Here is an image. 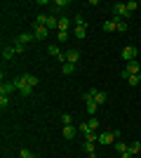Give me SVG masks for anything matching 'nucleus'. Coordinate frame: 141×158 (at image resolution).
<instances>
[{
    "instance_id": "1",
    "label": "nucleus",
    "mask_w": 141,
    "mask_h": 158,
    "mask_svg": "<svg viewBox=\"0 0 141 158\" xmlns=\"http://www.w3.org/2000/svg\"><path fill=\"white\" fill-rule=\"evenodd\" d=\"M129 17V10L125 2H115L113 5V21H122V19H127Z\"/></svg>"
},
{
    "instance_id": "2",
    "label": "nucleus",
    "mask_w": 141,
    "mask_h": 158,
    "mask_svg": "<svg viewBox=\"0 0 141 158\" xmlns=\"http://www.w3.org/2000/svg\"><path fill=\"white\" fill-rule=\"evenodd\" d=\"M75 38L78 40H82L85 38V35H87V28H85V19H82V17H78V19H75Z\"/></svg>"
},
{
    "instance_id": "3",
    "label": "nucleus",
    "mask_w": 141,
    "mask_h": 158,
    "mask_svg": "<svg viewBox=\"0 0 141 158\" xmlns=\"http://www.w3.org/2000/svg\"><path fill=\"white\" fill-rule=\"evenodd\" d=\"M136 52H139V50H136L134 45H127L122 50V59L125 61H136Z\"/></svg>"
},
{
    "instance_id": "4",
    "label": "nucleus",
    "mask_w": 141,
    "mask_h": 158,
    "mask_svg": "<svg viewBox=\"0 0 141 158\" xmlns=\"http://www.w3.org/2000/svg\"><path fill=\"white\" fill-rule=\"evenodd\" d=\"M14 85H17V90L21 92V97H31V94H33V87L24 85V80H21V78H17V80H14Z\"/></svg>"
},
{
    "instance_id": "5",
    "label": "nucleus",
    "mask_w": 141,
    "mask_h": 158,
    "mask_svg": "<svg viewBox=\"0 0 141 158\" xmlns=\"http://www.w3.org/2000/svg\"><path fill=\"white\" fill-rule=\"evenodd\" d=\"M122 71L127 73V76H139V71H141V64H136V61H127V66H125Z\"/></svg>"
},
{
    "instance_id": "6",
    "label": "nucleus",
    "mask_w": 141,
    "mask_h": 158,
    "mask_svg": "<svg viewBox=\"0 0 141 158\" xmlns=\"http://www.w3.org/2000/svg\"><path fill=\"white\" fill-rule=\"evenodd\" d=\"M66 61H68V64H78V61H80V50H75V47H73V50H68V52H66Z\"/></svg>"
},
{
    "instance_id": "7",
    "label": "nucleus",
    "mask_w": 141,
    "mask_h": 158,
    "mask_svg": "<svg viewBox=\"0 0 141 158\" xmlns=\"http://www.w3.org/2000/svg\"><path fill=\"white\" fill-rule=\"evenodd\" d=\"M21 80H24V85H28V87H35V85H38V78H35L33 73H24Z\"/></svg>"
},
{
    "instance_id": "8",
    "label": "nucleus",
    "mask_w": 141,
    "mask_h": 158,
    "mask_svg": "<svg viewBox=\"0 0 141 158\" xmlns=\"http://www.w3.org/2000/svg\"><path fill=\"white\" fill-rule=\"evenodd\" d=\"M99 144H115V137L111 135V130H108V132H101V135H99Z\"/></svg>"
},
{
    "instance_id": "9",
    "label": "nucleus",
    "mask_w": 141,
    "mask_h": 158,
    "mask_svg": "<svg viewBox=\"0 0 141 158\" xmlns=\"http://www.w3.org/2000/svg\"><path fill=\"white\" fill-rule=\"evenodd\" d=\"M14 90H17L14 80H10V83H2V85H0V94H10V92H14Z\"/></svg>"
},
{
    "instance_id": "10",
    "label": "nucleus",
    "mask_w": 141,
    "mask_h": 158,
    "mask_svg": "<svg viewBox=\"0 0 141 158\" xmlns=\"http://www.w3.org/2000/svg\"><path fill=\"white\" fill-rule=\"evenodd\" d=\"M14 54H17V50H14V45H5V47H2V59H12V57H14Z\"/></svg>"
},
{
    "instance_id": "11",
    "label": "nucleus",
    "mask_w": 141,
    "mask_h": 158,
    "mask_svg": "<svg viewBox=\"0 0 141 158\" xmlns=\"http://www.w3.org/2000/svg\"><path fill=\"white\" fill-rule=\"evenodd\" d=\"M47 33H49V28H47V26H35V33H33V35H35L38 40H45Z\"/></svg>"
},
{
    "instance_id": "12",
    "label": "nucleus",
    "mask_w": 141,
    "mask_h": 158,
    "mask_svg": "<svg viewBox=\"0 0 141 158\" xmlns=\"http://www.w3.org/2000/svg\"><path fill=\"white\" fill-rule=\"evenodd\" d=\"M75 135H78V130L73 125H64V139H73Z\"/></svg>"
},
{
    "instance_id": "13",
    "label": "nucleus",
    "mask_w": 141,
    "mask_h": 158,
    "mask_svg": "<svg viewBox=\"0 0 141 158\" xmlns=\"http://www.w3.org/2000/svg\"><path fill=\"white\" fill-rule=\"evenodd\" d=\"M35 35H31V33H21V35H17V40L14 43H21V45H26V43H31Z\"/></svg>"
},
{
    "instance_id": "14",
    "label": "nucleus",
    "mask_w": 141,
    "mask_h": 158,
    "mask_svg": "<svg viewBox=\"0 0 141 158\" xmlns=\"http://www.w3.org/2000/svg\"><path fill=\"white\" fill-rule=\"evenodd\" d=\"M73 71H75V64H68V61H66V64H61V73H64V76H71Z\"/></svg>"
},
{
    "instance_id": "15",
    "label": "nucleus",
    "mask_w": 141,
    "mask_h": 158,
    "mask_svg": "<svg viewBox=\"0 0 141 158\" xmlns=\"http://www.w3.org/2000/svg\"><path fill=\"white\" fill-rule=\"evenodd\" d=\"M47 28H59V19H57V14H49V19H47Z\"/></svg>"
},
{
    "instance_id": "16",
    "label": "nucleus",
    "mask_w": 141,
    "mask_h": 158,
    "mask_svg": "<svg viewBox=\"0 0 141 158\" xmlns=\"http://www.w3.org/2000/svg\"><path fill=\"white\" fill-rule=\"evenodd\" d=\"M94 102H96V104H104V102H106V92H104V90H96V92H94Z\"/></svg>"
},
{
    "instance_id": "17",
    "label": "nucleus",
    "mask_w": 141,
    "mask_h": 158,
    "mask_svg": "<svg viewBox=\"0 0 141 158\" xmlns=\"http://www.w3.org/2000/svg\"><path fill=\"white\" fill-rule=\"evenodd\" d=\"M127 149H129V144H125L122 139H118V142H115V151H118V153H125Z\"/></svg>"
},
{
    "instance_id": "18",
    "label": "nucleus",
    "mask_w": 141,
    "mask_h": 158,
    "mask_svg": "<svg viewBox=\"0 0 141 158\" xmlns=\"http://www.w3.org/2000/svg\"><path fill=\"white\" fill-rule=\"evenodd\" d=\"M47 19H49L47 14H38L35 17V26H47Z\"/></svg>"
},
{
    "instance_id": "19",
    "label": "nucleus",
    "mask_w": 141,
    "mask_h": 158,
    "mask_svg": "<svg viewBox=\"0 0 141 158\" xmlns=\"http://www.w3.org/2000/svg\"><path fill=\"white\" fill-rule=\"evenodd\" d=\"M104 31H108V33H111V31H118V24H115L113 19H108L106 24H104Z\"/></svg>"
},
{
    "instance_id": "20",
    "label": "nucleus",
    "mask_w": 141,
    "mask_h": 158,
    "mask_svg": "<svg viewBox=\"0 0 141 158\" xmlns=\"http://www.w3.org/2000/svg\"><path fill=\"white\" fill-rule=\"evenodd\" d=\"M68 26H71L68 17H61V19H59V31H68Z\"/></svg>"
},
{
    "instance_id": "21",
    "label": "nucleus",
    "mask_w": 141,
    "mask_h": 158,
    "mask_svg": "<svg viewBox=\"0 0 141 158\" xmlns=\"http://www.w3.org/2000/svg\"><path fill=\"white\" fill-rule=\"evenodd\" d=\"M139 151H141V142H132V144H129V153H132V156H136Z\"/></svg>"
},
{
    "instance_id": "22",
    "label": "nucleus",
    "mask_w": 141,
    "mask_h": 158,
    "mask_svg": "<svg viewBox=\"0 0 141 158\" xmlns=\"http://www.w3.org/2000/svg\"><path fill=\"white\" fill-rule=\"evenodd\" d=\"M96 106H99L96 102H87V113H89V118H92L94 113H96Z\"/></svg>"
},
{
    "instance_id": "23",
    "label": "nucleus",
    "mask_w": 141,
    "mask_h": 158,
    "mask_svg": "<svg viewBox=\"0 0 141 158\" xmlns=\"http://www.w3.org/2000/svg\"><path fill=\"white\" fill-rule=\"evenodd\" d=\"M87 125H89V130H94V132H96V127H99V118H94V116H92V118L87 120Z\"/></svg>"
},
{
    "instance_id": "24",
    "label": "nucleus",
    "mask_w": 141,
    "mask_h": 158,
    "mask_svg": "<svg viewBox=\"0 0 141 158\" xmlns=\"http://www.w3.org/2000/svg\"><path fill=\"white\" fill-rule=\"evenodd\" d=\"M115 24H118V31H120V33H125V31L129 28V24H127L125 19H122V21H115Z\"/></svg>"
},
{
    "instance_id": "25",
    "label": "nucleus",
    "mask_w": 141,
    "mask_h": 158,
    "mask_svg": "<svg viewBox=\"0 0 141 158\" xmlns=\"http://www.w3.org/2000/svg\"><path fill=\"white\" fill-rule=\"evenodd\" d=\"M127 83H129V85H141V78H139V76H129Z\"/></svg>"
},
{
    "instance_id": "26",
    "label": "nucleus",
    "mask_w": 141,
    "mask_h": 158,
    "mask_svg": "<svg viewBox=\"0 0 141 158\" xmlns=\"http://www.w3.org/2000/svg\"><path fill=\"white\" fill-rule=\"evenodd\" d=\"M61 123H64V125H71V123H73L71 113H64V116H61Z\"/></svg>"
},
{
    "instance_id": "27",
    "label": "nucleus",
    "mask_w": 141,
    "mask_h": 158,
    "mask_svg": "<svg viewBox=\"0 0 141 158\" xmlns=\"http://www.w3.org/2000/svg\"><path fill=\"white\" fill-rule=\"evenodd\" d=\"M7 104H10L7 94H0V109H7Z\"/></svg>"
},
{
    "instance_id": "28",
    "label": "nucleus",
    "mask_w": 141,
    "mask_h": 158,
    "mask_svg": "<svg viewBox=\"0 0 141 158\" xmlns=\"http://www.w3.org/2000/svg\"><path fill=\"white\" fill-rule=\"evenodd\" d=\"M136 7H139V2H136V0L127 2V10H129V14H132V12H136Z\"/></svg>"
},
{
    "instance_id": "29",
    "label": "nucleus",
    "mask_w": 141,
    "mask_h": 158,
    "mask_svg": "<svg viewBox=\"0 0 141 158\" xmlns=\"http://www.w3.org/2000/svg\"><path fill=\"white\" fill-rule=\"evenodd\" d=\"M19 156H21V158H33V153H31V149H21Z\"/></svg>"
},
{
    "instance_id": "30",
    "label": "nucleus",
    "mask_w": 141,
    "mask_h": 158,
    "mask_svg": "<svg viewBox=\"0 0 141 158\" xmlns=\"http://www.w3.org/2000/svg\"><path fill=\"white\" fill-rule=\"evenodd\" d=\"M68 40V31H59V43H66Z\"/></svg>"
},
{
    "instance_id": "31",
    "label": "nucleus",
    "mask_w": 141,
    "mask_h": 158,
    "mask_svg": "<svg viewBox=\"0 0 141 158\" xmlns=\"http://www.w3.org/2000/svg\"><path fill=\"white\" fill-rule=\"evenodd\" d=\"M54 5H57V10H59V7H66V5H68V0H57Z\"/></svg>"
},
{
    "instance_id": "32",
    "label": "nucleus",
    "mask_w": 141,
    "mask_h": 158,
    "mask_svg": "<svg viewBox=\"0 0 141 158\" xmlns=\"http://www.w3.org/2000/svg\"><path fill=\"white\" fill-rule=\"evenodd\" d=\"M14 50H17V52H24V50H26V45H21V43H14Z\"/></svg>"
},
{
    "instance_id": "33",
    "label": "nucleus",
    "mask_w": 141,
    "mask_h": 158,
    "mask_svg": "<svg viewBox=\"0 0 141 158\" xmlns=\"http://www.w3.org/2000/svg\"><path fill=\"white\" fill-rule=\"evenodd\" d=\"M120 158H134V156H132V153H129V149H127L125 153H120Z\"/></svg>"
},
{
    "instance_id": "34",
    "label": "nucleus",
    "mask_w": 141,
    "mask_h": 158,
    "mask_svg": "<svg viewBox=\"0 0 141 158\" xmlns=\"http://www.w3.org/2000/svg\"><path fill=\"white\" fill-rule=\"evenodd\" d=\"M139 76H141V71H139Z\"/></svg>"
}]
</instances>
